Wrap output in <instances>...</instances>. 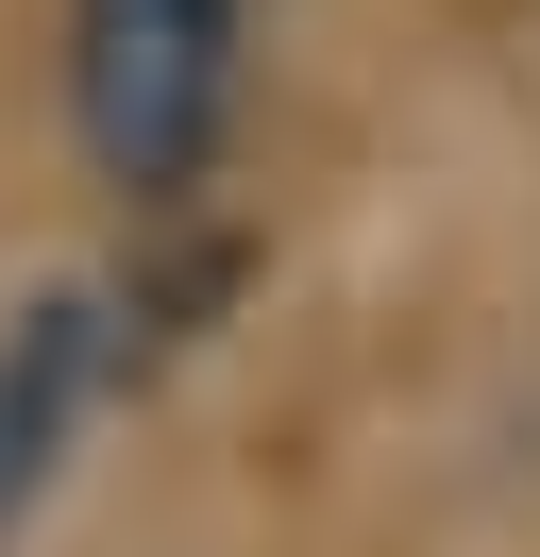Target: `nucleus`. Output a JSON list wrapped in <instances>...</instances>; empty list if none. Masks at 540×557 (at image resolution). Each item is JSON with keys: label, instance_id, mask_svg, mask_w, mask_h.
Wrapping results in <instances>:
<instances>
[{"label": "nucleus", "instance_id": "nucleus-1", "mask_svg": "<svg viewBox=\"0 0 540 557\" xmlns=\"http://www.w3.org/2000/svg\"><path fill=\"white\" fill-rule=\"evenodd\" d=\"M254 85V0H68V136L119 203H202Z\"/></svg>", "mask_w": 540, "mask_h": 557}]
</instances>
